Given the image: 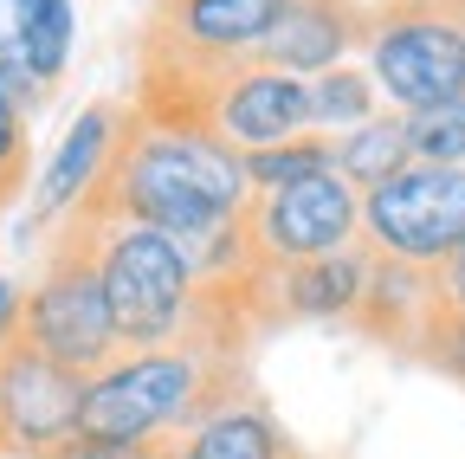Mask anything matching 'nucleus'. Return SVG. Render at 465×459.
<instances>
[{
  "instance_id": "423d86ee",
  "label": "nucleus",
  "mask_w": 465,
  "mask_h": 459,
  "mask_svg": "<svg viewBox=\"0 0 465 459\" xmlns=\"http://www.w3.org/2000/svg\"><path fill=\"white\" fill-rule=\"evenodd\" d=\"M240 234H246L252 272L304 265V259H323L342 246H362V195L330 168V175H311L298 188L252 195L240 214Z\"/></svg>"
},
{
  "instance_id": "4468645a",
  "label": "nucleus",
  "mask_w": 465,
  "mask_h": 459,
  "mask_svg": "<svg viewBox=\"0 0 465 459\" xmlns=\"http://www.w3.org/2000/svg\"><path fill=\"white\" fill-rule=\"evenodd\" d=\"M420 324H427V272L375 259V278H369V298L356 311V330L388 343V350H401V356H414Z\"/></svg>"
},
{
  "instance_id": "9b49d317",
  "label": "nucleus",
  "mask_w": 465,
  "mask_h": 459,
  "mask_svg": "<svg viewBox=\"0 0 465 459\" xmlns=\"http://www.w3.org/2000/svg\"><path fill=\"white\" fill-rule=\"evenodd\" d=\"M72 0H0V78L20 91V104H45L52 85L72 65Z\"/></svg>"
},
{
  "instance_id": "ddd939ff",
  "label": "nucleus",
  "mask_w": 465,
  "mask_h": 459,
  "mask_svg": "<svg viewBox=\"0 0 465 459\" xmlns=\"http://www.w3.org/2000/svg\"><path fill=\"white\" fill-rule=\"evenodd\" d=\"M149 459H304V453L265 401L252 388H240V394H226L220 408H207L201 421H188L182 434L149 446Z\"/></svg>"
},
{
  "instance_id": "1a4fd4ad",
  "label": "nucleus",
  "mask_w": 465,
  "mask_h": 459,
  "mask_svg": "<svg viewBox=\"0 0 465 459\" xmlns=\"http://www.w3.org/2000/svg\"><path fill=\"white\" fill-rule=\"evenodd\" d=\"M362 33H369V0H284L252 65L311 85L317 72L349 65V52H362Z\"/></svg>"
},
{
  "instance_id": "dca6fc26",
  "label": "nucleus",
  "mask_w": 465,
  "mask_h": 459,
  "mask_svg": "<svg viewBox=\"0 0 465 459\" xmlns=\"http://www.w3.org/2000/svg\"><path fill=\"white\" fill-rule=\"evenodd\" d=\"M369 117H381V91L362 65H336L311 78V130L317 136H349Z\"/></svg>"
},
{
  "instance_id": "aec40b11",
  "label": "nucleus",
  "mask_w": 465,
  "mask_h": 459,
  "mask_svg": "<svg viewBox=\"0 0 465 459\" xmlns=\"http://www.w3.org/2000/svg\"><path fill=\"white\" fill-rule=\"evenodd\" d=\"M427 311H440V317H465V253L427 272Z\"/></svg>"
},
{
  "instance_id": "7ed1b4c3",
  "label": "nucleus",
  "mask_w": 465,
  "mask_h": 459,
  "mask_svg": "<svg viewBox=\"0 0 465 459\" xmlns=\"http://www.w3.org/2000/svg\"><path fill=\"white\" fill-rule=\"evenodd\" d=\"M97 246L104 226L91 214H72L52 226L39 278L26 284V311H20V336L33 343L39 356H52L58 369L72 375H97L104 363H116V324L104 304V272H97Z\"/></svg>"
},
{
  "instance_id": "f8f14e48",
  "label": "nucleus",
  "mask_w": 465,
  "mask_h": 459,
  "mask_svg": "<svg viewBox=\"0 0 465 459\" xmlns=\"http://www.w3.org/2000/svg\"><path fill=\"white\" fill-rule=\"evenodd\" d=\"M278 14L284 0H155L149 33L194 59H252Z\"/></svg>"
},
{
  "instance_id": "f3484780",
  "label": "nucleus",
  "mask_w": 465,
  "mask_h": 459,
  "mask_svg": "<svg viewBox=\"0 0 465 459\" xmlns=\"http://www.w3.org/2000/svg\"><path fill=\"white\" fill-rule=\"evenodd\" d=\"M336 168V136H298V143H278V149H259L246 155V188L252 195H272V188H298L311 175H330Z\"/></svg>"
},
{
  "instance_id": "f257e3e1",
  "label": "nucleus",
  "mask_w": 465,
  "mask_h": 459,
  "mask_svg": "<svg viewBox=\"0 0 465 459\" xmlns=\"http://www.w3.org/2000/svg\"><path fill=\"white\" fill-rule=\"evenodd\" d=\"M246 388V356L207 350V343H174V350H130L104 363L84 382V414L78 434L110 440V446H162L168 434H182L207 408H220L226 394Z\"/></svg>"
},
{
  "instance_id": "6e6552de",
  "label": "nucleus",
  "mask_w": 465,
  "mask_h": 459,
  "mask_svg": "<svg viewBox=\"0 0 465 459\" xmlns=\"http://www.w3.org/2000/svg\"><path fill=\"white\" fill-rule=\"evenodd\" d=\"M375 278V253L369 246H342L284 272H252V324L278 330V324H356L362 298Z\"/></svg>"
},
{
  "instance_id": "0eeeda50",
  "label": "nucleus",
  "mask_w": 465,
  "mask_h": 459,
  "mask_svg": "<svg viewBox=\"0 0 465 459\" xmlns=\"http://www.w3.org/2000/svg\"><path fill=\"white\" fill-rule=\"evenodd\" d=\"M84 375L39 356L26 336L0 350V459H58L78 440Z\"/></svg>"
},
{
  "instance_id": "4be33fe9",
  "label": "nucleus",
  "mask_w": 465,
  "mask_h": 459,
  "mask_svg": "<svg viewBox=\"0 0 465 459\" xmlns=\"http://www.w3.org/2000/svg\"><path fill=\"white\" fill-rule=\"evenodd\" d=\"M58 459H149V453H136V446H110V440H91V434H78Z\"/></svg>"
},
{
  "instance_id": "a211bd4d",
  "label": "nucleus",
  "mask_w": 465,
  "mask_h": 459,
  "mask_svg": "<svg viewBox=\"0 0 465 459\" xmlns=\"http://www.w3.org/2000/svg\"><path fill=\"white\" fill-rule=\"evenodd\" d=\"M26 182H33V110L0 78V214L26 195Z\"/></svg>"
},
{
  "instance_id": "f03ea898",
  "label": "nucleus",
  "mask_w": 465,
  "mask_h": 459,
  "mask_svg": "<svg viewBox=\"0 0 465 459\" xmlns=\"http://www.w3.org/2000/svg\"><path fill=\"white\" fill-rule=\"evenodd\" d=\"M97 272H104V304L116 324V350H174V343H201V304L207 284L188 265V253L155 226H130L110 220L104 246H97Z\"/></svg>"
},
{
  "instance_id": "412c9836",
  "label": "nucleus",
  "mask_w": 465,
  "mask_h": 459,
  "mask_svg": "<svg viewBox=\"0 0 465 459\" xmlns=\"http://www.w3.org/2000/svg\"><path fill=\"white\" fill-rule=\"evenodd\" d=\"M20 311H26V284L20 278H0V350L20 336Z\"/></svg>"
},
{
  "instance_id": "6ab92c4d",
  "label": "nucleus",
  "mask_w": 465,
  "mask_h": 459,
  "mask_svg": "<svg viewBox=\"0 0 465 459\" xmlns=\"http://www.w3.org/2000/svg\"><path fill=\"white\" fill-rule=\"evenodd\" d=\"M407 149H414V162H433V168H465V97L414 110L407 117Z\"/></svg>"
},
{
  "instance_id": "2eb2a0df",
  "label": "nucleus",
  "mask_w": 465,
  "mask_h": 459,
  "mask_svg": "<svg viewBox=\"0 0 465 459\" xmlns=\"http://www.w3.org/2000/svg\"><path fill=\"white\" fill-rule=\"evenodd\" d=\"M401 168H414V149H407V117H401V110H381V117H369L362 130L336 136V175L356 188V195L394 182Z\"/></svg>"
},
{
  "instance_id": "5701e85b",
  "label": "nucleus",
  "mask_w": 465,
  "mask_h": 459,
  "mask_svg": "<svg viewBox=\"0 0 465 459\" xmlns=\"http://www.w3.org/2000/svg\"><path fill=\"white\" fill-rule=\"evenodd\" d=\"M446 7H452V20H459V33H465V0H446Z\"/></svg>"
},
{
  "instance_id": "20e7f679",
  "label": "nucleus",
  "mask_w": 465,
  "mask_h": 459,
  "mask_svg": "<svg viewBox=\"0 0 465 459\" xmlns=\"http://www.w3.org/2000/svg\"><path fill=\"white\" fill-rule=\"evenodd\" d=\"M362 72L401 117L465 97V33L452 7L446 0H375L362 33Z\"/></svg>"
},
{
  "instance_id": "39448f33",
  "label": "nucleus",
  "mask_w": 465,
  "mask_h": 459,
  "mask_svg": "<svg viewBox=\"0 0 465 459\" xmlns=\"http://www.w3.org/2000/svg\"><path fill=\"white\" fill-rule=\"evenodd\" d=\"M362 246L375 259L433 272L465 253V168L414 162L362 195Z\"/></svg>"
},
{
  "instance_id": "9d476101",
  "label": "nucleus",
  "mask_w": 465,
  "mask_h": 459,
  "mask_svg": "<svg viewBox=\"0 0 465 459\" xmlns=\"http://www.w3.org/2000/svg\"><path fill=\"white\" fill-rule=\"evenodd\" d=\"M124 117H130V104H84L78 117L65 124V136H58L52 162L39 168V182H33V234H52L58 220H72L78 201L97 188V175L110 168V149L116 136H124Z\"/></svg>"
}]
</instances>
